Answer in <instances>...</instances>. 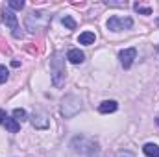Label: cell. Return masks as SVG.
<instances>
[{
	"mask_svg": "<svg viewBox=\"0 0 159 157\" xmlns=\"http://www.w3.org/2000/svg\"><path fill=\"white\" fill-rule=\"evenodd\" d=\"M50 69H52V83L54 87H63L65 83V61L59 56H54L50 59Z\"/></svg>",
	"mask_w": 159,
	"mask_h": 157,
	"instance_id": "6da1fadb",
	"label": "cell"
},
{
	"mask_svg": "<svg viewBox=\"0 0 159 157\" xmlns=\"http://www.w3.org/2000/svg\"><path fill=\"white\" fill-rule=\"evenodd\" d=\"M81 109V102L76 94H67L63 100H61V113L65 118H72L76 117Z\"/></svg>",
	"mask_w": 159,
	"mask_h": 157,
	"instance_id": "7a4b0ae2",
	"label": "cell"
},
{
	"mask_svg": "<svg viewBox=\"0 0 159 157\" xmlns=\"http://www.w3.org/2000/svg\"><path fill=\"white\" fill-rule=\"evenodd\" d=\"M48 20H50V17H48L46 13H43V11H32V13L26 17V28L35 34L37 30L46 28Z\"/></svg>",
	"mask_w": 159,
	"mask_h": 157,
	"instance_id": "3957f363",
	"label": "cell"
},
{
	"mask_svg": "<svg viewBox=\"0 0 159 157\" xmlns=\"http://www.w3.org/2000/svg\"><path fill=\"white\" fill-rule=\"evenodd\" d=\"M72 148L80 152V154H85V155H93L96 154V142L91 139V137H85V135H78L74 137L72 141Z\"/></svg>",
	"mask_w": 159,
	"mask_h": 157,
	"instance_id": "277c9868",
	"label": "cell"
},
{
	"mask_svg": "<svg viewBox=\"0 0 159 157\" xmlns=\"http://www.w3.org/2000/svg\"><path fill=\"white\" fill-rule=\"evenodd\" d=\"M106 26L111 32H122V30H129L133 26V20L129 17H111Z\"/></svg>",
	"mask_w": 159,
	"mask_h": 157,
	"instance_id": "5b68a950",
	"label": "cell"
},
{
	"mask_svg": "<svg viewBox=\"0 0 159 157\" xmlns=\"http://www.w3.org/2000/svg\"><path fill=\"white\" fill-rule=\"evenodd\" d=\"M119 57H120L122 67H124V69H129V67L133 65L135 57H137V50H135V48H124V50H120Z\"/></svg>",
	"mask_w": 159,
	"mask_h": 157,
	"instance_id": "8992f818",
	"label": "cell"
},
{
	"mask_svg": "<svg viewBox=\"0 0 159 157\" xmlns=\"http://www.w3.org/2000/svg\"><path fill=\"white\" fill-rule=\"evenodd\" d=\"M32 124H34V128H37V129H46L48 128V117H46V113L44 111H34V115H32Z\"/></svg>",
	"mask_w": 159,
	"mask_h": 157,
	"instance_id": "52a82bcc",
	"label": "cell"
},
{
	"mask_svg": "<svg viewBox=\"0 0 159 157\" xmlns=\"http://www.w3.org/2000/svg\"><path fill=\"white\" fill-rule=\"evenodd\" d=\"M2 20H4V24L7 26V28H11L13 32H17L19 30V20H17V15L13 13V11H4L2 13Z\"/></svg>",
	"mask_w": 159,
	"mask_h": 157,
	"instance_id": "ba28073f",
	"label": "cell"
},
{
	"mask_svg": "<svg viewBox=\"0 0 159 157\" xmlns=\"http://www.w3.org/2000/svg\"><path fill=\"white\" fill-rule=\"evenodd\" d=\"M67 59H69L70 63H74V65H80V63H83V59H85V54H83L80 48H72V50H69V54H67Z\"/></svg>",
	"mask_w": 159,
	"mask_h": 157,
	"instance_id": "9c48e42d",
	"label": "cell"
},
{
	"mask_svg": "<svg viewBox=\"0 0 159 157\" xmlns=\"http://www.w3.org/2000/svg\"><path fill=\"white\" fill-rule=\"evenodd\" d=\"M117 107H119V104H117L115 100H106V102H102V104L98 105V111H100L102 115H107V113H115Z\"/></svg>",
	"mask_w": 159,
	"mask_h": 157,
	"instance_id": "30bf717a",
	"label": "cell"
},
{
	"mask_svg": "<svg viewBox=\"0 0 159 157\" xmlns=\"http://www.w3.org/2000/svg\"><path fill=\"white\" fill-rule=\"evenodd\" d=\"M94 41H96V35L93 32H83V34H80V37H78L80 44H93Z\"/></svg>",
	"mask_w": 159,
	"mask_h": 157,
	"instance_id": "8fae6325",
	"label": "cell"
},
{
	"mask_svg": "<svg viewBox=\"0 0 159 157\" xmlns=\"http://www.w3.org/2000/svg\"><path fill=\"white\" fill-rule=\"evenodd\" d=\"M143 152H144L148 157H159V146L154 144V142H148V144H144Z\"/></svg>",
	"mask_w": 159,
	"mask_h": 157,
	"instance_id": "7c38bea8",
	"label": "cell"
},
{
	"mask_svg": "<svg viewBox=\"0 0 159 157\" xmlns=\"http://www.w3.org/2000/svg\"><path fill=\"white\" fill-rule=\"evenodd\" d=\"M4 124H6V129H7L9 133H17V131L20 129V124H19L15 118H6Z\"/></svg>",
	"mask_w": 159,
	"mask_h": 157,
	"instance_id": "4fadbf2b",
	"label": "cell"
},
{
	"mask_svg": "<svg viewBox=\"0 0 159 157\" xmlns=\"http://www.w3.org/2000/svg\"><path fill=\"white\" fill-rule=\"evenodd\" d=\"M61 22H63V26H65L67 30H76V20H74L70 15H65Z\"/></svg>",
	"mask_w": 159,
	"mask_h": 157,
	"instance_id": "5bb4252c",
	"label": "cell"
},
{
	"mask_svg": "<svg viewBox=\"0 0 159 157\" xmlns=\"http://www.w3.org/2000/svg\"><path fill=\"white\" fill-rule=\"evenodd\" d=\"M13 118H15L17 122H19V120L22 122V120H26V118H28V115H26V111H24V109H20V107H17V109L13 111Z\"/></svg>",
	"mask_w": 159,
	"mask_h": 157,
	"instance_id": "9a60e30c",
	"label": "cell"
},
{
	"mask_svg": "<svg viewBox=\"0 0 159 157\" xmlns=\"http://www.w3.org/2000/svg\"><path fill=\"white\" fill-rule=\"evenodd\" d=\"M9 7L11 9H22L24 7V0H9Z\"/></svg>",
	"mask_w": 159,
	"mask_h": 157,
	"instance_id": "2e32d148",
	"label": "cell"
},
{
	"mask_svg": "<svg viewBox=\"0 0 159 157\" xmlns=\"http://www.w3.org/2000/svg\"><path fill=\"white\" fill-rule=\"evenodd\" d=\"M135 11L141 13V15H152V9L150 7H144V6H139V4H135Z\"/></svg>",
	"mask_w": 159,
	"mask_h": 157,
	"instance_id": "e0dca14e",
	"label": "cell"
},
{
	"mask_svg": "<svg viewBox=\"0 0 159 157\" xmlns=\"http://www.w3.org/2000/svg\"><path fill=\"white\" fill-rule=\"evenodd\" d=\"M7 76H9V72H7V69H6L4 65H0V83H4V81H7Z\"/></svg>",
	"mask_w": 159,
	"mask_h": 157,
	"instance_id": "ac0fdd59",
	"label": "cell"
},
{
	"mask_svg": "<svg viewBox=\"0 0 159 157\" xmlns=\"http://www.w3.org/2000/svg\"><path fill=\"white\" fill-rule=\"evenodd\" d=\"M6 118H7L6 111H4V109H0V124H2V122H6Z\"/></svg>",
	"mask_w": 159,
	"mask_h": 157,
	"instance_id": "d6986e66",
	"label": "cell"
},
{
	"mask_svg": "<svg viewBox=\"0 0 159 157\" xmlns=\"http://www.w3.org/2000/svg\"><path fill=\"white\" fill-rule=\"evenodd\" d=\"M11 67H20V63H19V61L15 59V61H11Z\"/></svg>",
	"mask_w": 159,
	"mask_h": 157,
	"instance_id": "ffe728a7",
	"label": "cell"
},
{
	"mask_svg": "<svg viewBox=\"0 0 159 157\" xmlns=\"http://www.w3.org/2000/svg\"><path fill=\"white\" fill-rule=\"evenodd\" d=\"M157 50H159V48H157Z\"/></svg>",
	"mask_w": 159,
	"mask_h": 157,
	"instance_id": "44dd1931",
	"label": "cell"
}]
</instances>
